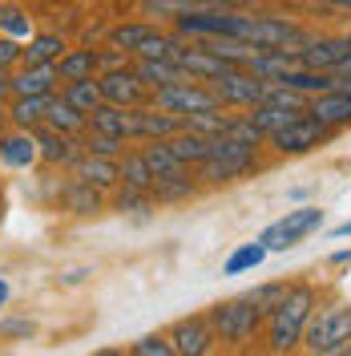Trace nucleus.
<instances>
[{"label":"nucleus","mask_w":351,"mask_h":356,"mask_svg":"<svg viewBox=\"0 0 351 356\" xmlns=\"http://www.w3.org/2000/svg\"><path fill=\"white\" fill-rule=\"evenodd\" d=\"M307 110L319 118V122H327V126H343L351 122V93L348 89H327V93H315L307 102Z\"/></svg>","instance_id":"obj_16"},{"label":"nucleus","mask_w":351,"mask_h":356,"mask_svg":"<svg viewBox=\"0 0 351 356\" xmlns=\"http://www.w3.org/2000/svg\"><path fill=\"white\" fill-rule=\"evenodd\" d=\"M230 4H246V0H182V8H230Z\"/></svg>","instance_id":"obj_38"},{"label":"nucleus","mask_w":351,"mask_h":356,"mask_svg":"<svg viewBox=\"0 0 351 356\" xmlns=\"http://www.w3.org/2000/svg\"><path fill=\"white\" fill-rule=\"evenodd\" d=\"M97 73H101V49H73V53H61V61H57L61 81H81V77H97Z\"/></svg>","instance_id":"obj_17"},{"label":"nucleus","mask_w":351,"mask_h":356,"mask_svg":"<svg viewBox=\"0 0 351 356\" xmlns=\"http://www.w3.org/2000/svg\"><path fill=\"white\" fill-rule=\"evenodd\" d=\"M283 291L286 284H266V288H255V291H246V300H255L259 308H263V316H271V308L283 300Z\"/></svg>","instance_id":"obj_36"},{"label":"nucleus","mask_w":351,"mask_h":356,"mask_svg":"<svg viewBox=\"0 0 351 356\" xmlns=\"http://www.w3.org/2000/svg\"><path fill=\"white\" fill-rule=\"evenodd\" d=\"M170 142V150H174L186 166H202L206 158H210V138L206 134H194V130H178L166 138Z\"/></svg>","instance_id":"obj_21"},{"label":"nucleus","mask_w":351,"mask_h":356,"mask_svg":"<svg viewBox=\"0 0 351 356\" xmlns=\"http://www.w3.org/2000/svg\"><path fill=\"white\" fill-rule=\"evenodd\" d=\"M133 356H170L174 353V340L170 336H142V340H133L130 344Z\"/></svg>","instance_id":"obj_34"},{"label":"nucleus","mask_w":351,"mask_h":356,"mask_svg":"<svg viewBox=\"0 0 351 356\" xmlns=\"http://www.w3.org/2000/svg\"><path fill=\"white\" fill-rule=\"evenodd\" d=\"M73 175L89 182V186H97V191H105L113 182H121V158H101V154H81L73 162Z\"/></svg>","instance_id":"obj_14"},{"label":"nucleus","mask_w":351,"mask_h":356,"mask_svg":"<svg viewBox=\"0 0 351 356\" xmlns=\"http://www.w3.org/2000/svg\"><path fill=\"white\" fill-rule=\"evenodd\" d=\"M0 29H4L8 37H28L33 24H28V13H24V8H12V4L0 0Z\"/></svg>","instance_id":"obj_33"},{"label":"nucleus","mask_w":351,"mask_h":356,"mask_svg":"<svg viewBox=\"0 0 351 356\" xmlns=\"http://www.w3.org/2000/svg\"><path fill=\"white\" fill-rule=\"evenodd\" d=\"M37 146H41V158L44 162H53V166H73L77 158L85 154L81 150V142L65 130H53V126H41L37 130Z\"/></svg>","instance_id":"obj_11"},{"label":"nucleus","mask_w":351,"mask_h":356,"mask_svg":"<svg viewBox=\"0 0 351 356\" xmlns=\"http://www.w3.org/2000/svg\"><path fill=\"white\" fill-rule=\"evenodd\" d=\"M17 61H24V49L17 44V37H0V69H12Z\"/></svg>","instance_id":"obj_37"},{"label":"nucleus","mask_w":351,"mask_h":356,"mask_svg":"<svg viewBox=\"0 0 351 356\" xmlns=\"http://www.w3.org/2000/svg\"><path fill=\"white\" fill-rule=\"evenodd\" d=\"M65 207L73 211V215H97L101 211V199H97V186H89V182H73L65 191Z\"/></svg>","instance_id":"obj_31"},{"label":"nucleus","mask_w":351,"mask_h":356,"mask_svg":"<svg viewBox=\"0 0 351 356\" xmlns=\"http://www.w3.org/2000/svg\"><path fill=\"white\" fill-rule=\"evenodd\" d=\"M4 118H8V113H4V106H0V138H4Z\"/></svg>","instance_id":"obj_43"},{"label":"nucleus","mask_w":351,"mask_h":356,"mask_svg":"<svg viewBox=\"0 0 351 356\" xmlns=\"http://www.w3.org/2000/svg\"><path fill=\"white\" fill-rule=\"evenodd\" d=\"M263 259H266V243L263 239H259V243H242L239 251L222 264V271H226V275H242V271H255Z\"/></svg>","instance_id":"obj_29"},{"label":"nucleus","mask_w":351,"mask_h":356,"mask_svg":"<svg viewBox=\"0 0 351 356\" xmlns=\"http://www.w3.org/2000/svg\"><path fill=\"white\" fill-rule=\"evenodd\" d=\"M89 130H105L117 138H137V106H97L89 113Z\"/></svg>","instance_id":"obj_12"},{"label":"nucleus","mask_w":351,"mask_h":356,"mask_svg":"<svg viewBox=\"0 0 351 356\" xmlns=\"http://www.w3.org/2000/svg\"><path fill=\"white\" fill-rule=\"evenodd\" d=\"M4 300H8V284L0 280V308H4Z\"/></svg>","instance_id":"obj_42"},{"label":"nucleus","mask_w":351,"mask_h":356,"mask_svg":"<svg viewBox=\"0 0 351 356\" xmlns=\"http://www.w3.org/2000/svg\"><path fill=\"white\" fill-rule=\"evenodd\" d=\"M303 344H307V353H348L351 348V304H339V308L311 316Z\"/></svg>","instance_id":"obj_4"},{"label":"nucleus","mask_w":351,"mask_h":356,"mask_svg":"<svg viewBox=\"0 0 351 356\" xmlns=\"http://www.w3.org/2000/svg\"><path fill=\"white\" fill-rule=\"evenodd\" d=\"M170 340H174V353H182V356H202V353H210L214 328H210V320H182V324H174Z\"/></svg>","instance_id":"obj_15"},{"label":"nucleus","mask_w":351,"mask_h":356,"mask_svg":"<svg viewBox=\"0 0 351 356\" xmlns=\"http://www.w3.org/2000/svg\"><path fill=\"white\" fill-rule=\"evenodd\" d=\"M311 308H315V291L307 284H295V288L283 291V300L271 308V348L275 353H291L303 340Z\"/></svg>","instance_id":"obj_1"},{"label":"nucleus","mask_w":351,"mask_h":356,"mask_svg":"<svg viewBox=\"0 0 351 356\" xmlns=\"http://www.w3.org/2000/svg\"><path fill=\"white\" fill-rule=\"evenodd\" d=\"M154 106L178 113V118H190V113H210V110H226L219 102V93L198 81H178V86H162L154 89Z\"/></svg>","instance_id":"obj_5"},{"label":"nucleus","mask_w":351,"mask_h":356,"mask_svg":"<svg viewBox=\"0 0 351 356\" xmlns=\"http://www.w3.org/2000/svg\"><path fill=\"white\" fill-rule=\"evenodd\" d=\"M206 320H210V328L214 336L222 340H230V344H246L250 336L259 332V324H263V308L255 304V300H226V304H214V308L206 312Z\"/></svg>","instance_id":"obj_3"},{"label":"nucleus","mask_w":351,"mask_h":356,"mask_svg":"<svg viewBox=\"0 0 351 356\" xmlns=\"http://www.w3.org/2000/svg\"><path fill=\"white\" fill-rule=\"evenodd\" d=\"M121 182L126 186H142V191L154 186V175H150L146 154H121Z\"/></svg>","instance_id":"obj_32"},{"label":"nucleus","mask_w":351,"mask_h":356,"mask_svg":"<svg viewBox=\"0 0 351 356\" xmlns=\"http://www.w3.org/2000/svg\"><path fill=\"white\" fill-rule=\"evenodd\" d=\"M81 150H85V154H101V158H121L126 154V138L105 134V130H89L85 138H81Z\"/></svg>","instance_id":"obj_30"},{"label":"nucleus","mask_w":351,"mask_h":356,"mask_svg":"<svg viewBox=\"0 0 351 356\" xmlns=\"http://www.w3.org/2000/svg\"><path fill=\"white\" fill-rule=\"evenodd\" d=\"M266 77H259V73H250V69H242V65H234V69H226L222 77H214L210 81V89L219 93V102L222 106H259L266 97Z\"/></svg>","instance_id":"obj_7"},{"label":"nucleus","mask_w":351,"mask_h":356,"mask_svg":"<svg viewBox=\"0 0 351 356\" xmlns=\"http://www.w3.org/2000/svg\"><path fill=\"white\" fill-rule=\"evenodd\" d=\"M331 4H339V8H351V0H331Z\"/></svg>","instance_id":"obj_44"},{"label":"nucleus","mask_w":351,"mask_h":356,"mask_svg":"<svg viewBox=\"0 0 351 356\" xmlns=\"http://www.w3.org/2000/svg\"><path fill=\"white\" fill-rule=\"evenodd\" d=\"M61 77H57V65H24L17 77H12V93L17 97H28V93H53Z\"/></svg>","instance_id":"obj_20"},{"label":"nucleus","mask_w":351,"mask_h":356,"mask_svg":"<svg viewBox=\"0 0 351 356\" xmlns=\"http://www.w3.org/2000/svg\"><path fill=\"white\" fill-rule=\"evenodd\" d=\"M0 332H4V336H28V332H33V324H28V320H4V324H0Z\"/></svg>","instance_id":"obj_39"},{"label":"nucleus","mask_w":351,"mask_h":356,"mask_svg":"<svg viewBox=\"0 0 351 356\" xmlns=\"http://www.w3.org/2000/svg\"><path fill=\"white\" fill-rule=\"evenodd\" d=\"M303 65L307 69H323V73H335L351 57V37H319V41H307L299 49Z\"/></svg>","instance_id":"obj_10"},{"label":"nucleus","mask_w":351,"mask_h":356,"mask_svg":"<svg viewBox=\"0 0 351 356\" xmlns=\"http://www.w3.org/2000/svg\"><path fill=\"white\" fill-rule=\"evenodd\" d=\"M299 113H307V110H291V106H279V102H259V106H250V113H246V118H250V122H255L266 138H271L275 130H283L286 122H295Z\"/></svg>","instance_id":"obj_23"},{"label":"nucleus","mask_w":351,"mask_h":356,"mask_svg":"<svg viewBox=\"0 0 351 356\" xmlns=\"http://www.w3.org/2000/svg\"><path fill=\"white\" fill-rule=\"evenodd\" d=\"M255 150L259 146L239 142L230 134H219V138H210V158L198 166V178H206V182H234V178H242L255 166Z\"/></svg>","instance_id":"obj_2"},{"label":"nucleus","mask_w":351,"mask_h":356,"mask_svg":"<svg viewBox=\"0 0 351 356\" xmlns=\"http://www.w3.org/2000/svg\"><path fill=\"white\" fill-rule=\"evenodd\" d=\"M137 77L146 81L150 89H162V86H178V81H198V77H190L186 69L178 65L174 57H137Z\"/></svg>","instance_id":"obj_13"},{"label":"nucleus","mask_w":351,"mask_h":356,"mask_svg":"<svg viewBox=\"0 0 351 356\" xmlns=\"http://www.w3.org/2000/svg\"><path fill=\"white\" fill-rule=\"evenodd\" d=\"M49 102H53V93H28V97H17L12 110H8V118H12L21 130H37V126H44Z\"/></svg>","instance_id":"obj_22"},{"label":"nucleus","mask_w":351,"mask_h":356,"mask_svg":"<svg viewBox=\"0 0 351 356\" xmlns=\"http://www.w3.org/2000/svg\"><path fill=\"white\" fill-rule=\"evenodd\" d=\"M97 86H101V97H105L110 106H142V102H146V89H150L137 77L133 65L105 69V73L97 77Z\"/></svg>","instance_id":"obj_9"},{"label":"nucleus","mask_w":351,"mask_h":356,"mask_svg":"<svg viewBox=\"0 0 351 356\" xmlns=\"http://www.w3.org/2000/svg\"><path fill=\"white\" fill-rule=\"evenodd\" d=\"M65 53V37L61 33H37L28 49H24V65H57Z\"/></svg>","instance_id":"obj_25"},{"label":"nucleus","mask_w":351,"mask_h":356,"mask_svg":"<svg viewBox=\"0 0 351 356\" xmlns=\"http://www.w3.org/2000/svg\"><path fill=\"white\" fill-rule=\"evenodd\" d=\"M150 195H154V202H178V199H190V195H194V178H186V170H182V175L154 178Z\"/></svg>","instance_id":"obj_28"},{"label":"nucleus","mask_w":351,"mask_h":356,"mask_svg":"<svg viewBox=\"0 0 351 356\" xmlns=\"http://www.w3.org/2000/svg\"><path fill=\"white\" fill-rule=\"evenodd\" d=\"M8 93H12V73H8V69H0V106L8 102Z\"/></svg>","instance_id":"obj_40"},{"label":"nucleus","mask_w":351,"mask_h":356,"mask_svg":"<svg viewBox=\"0 0 351 356\" xmlns=\"http://www.w3.org/2000/svg\"><path fill=\"white\" fill-rule=\"evenodd\" d=\"M351 235V219L348 222H339V227H335V239H348Z\"/></svg>","instance_id":"obj_41"},{"label":"nucleus","mask_w":351,"mask_h":356,"mask_svg":"<svg viewBox=\"0 0 351 356\" xmlns=\"http://www.w3.org/2000/svg\"><path fill=\"white\" fill-rule=\"evenodd\" d=\"M319 227H323V211L319 207H299V211H286L279 222H271L259 239L266 243V251H286V247L303 243L311 231H319Z\"/></svg>","instance_id":"obj_6"},{"label":"nucleus","mask_w":351,"mask_h":356,"mask_svg":"<svg viewBox=\"0 0 351 356\" xmlns=\"http://www.w3.org/2000/svg\"><path fill=\"white\" fill-rule=\"evenodd\" d=\"M44 126L65 130V134H81V130H89V113H81L73 102H65V97H53V102H49V113H44Z\"/></svg>","instance_id":"obj_24"},{"label":"nucleus","mask_w":351,"mask_h":356,"mask_svg":"<svg viewBox=\"0 0 351 356\" xmlns=\"http://www.w3.org/2000/svg\"><path fill=\"white\" fill-rule=\"evenodd\" d=\"M65 102H73L81 113H93L97 106H105V97H101V86H97V77H81V81H69L65 93H61Z\"/></svg>","instance_id":"obj_27"},{"label":"nucleus","mask_w":351,"mask_h":356,"mask_svg":"<svg viewBox=\"0 0 351 356\" xmlns=\"http://www.w3.org/2000/svg\"><path fill=\"white\" fill-rule=\"evenodd\" d=\"M0 158H4V166H33L37 158H41V146H37V134H4L0 138Z\"/></svg>","instance_id":"obj_19"},{"label":"nucleus","mask_w":351,"mask_h":356,"mask_svg":"<svg viewBox=\"0 0 351 356\" xmlns=\"http://www.w3.org/2000/svg\"><path fill=\"white\" fill-rule=\"evenodd\" d=\"M150 202H154L150 191H142V186H121V195H117V211H150Z\"/></svg>","instance_id":"obj_35"},{"label":"nucleus","mask_w":351,"mask_h":356,"mask_svg":"<svg viewBox=\"0 0 351 356\" xmlns=\"http://www.w3.org/2000/svg\"><path fill=\"white\" fill-rule=\"evenodd\" d=\"M186 126L178 113L162 110V106H154V110H146V106H137V138H170V134H178Z\"/></svg>","instance_id":"obj_18"},{"label":"nucleus","mask_w":351,"mask_h":356,"mask_svg":"<svg viewBox=\"0 0 351 356\" xmlns=\"http://www.w3.org/2000/svg\"><path fill=\"white\" fill-rule=\"evenodd\" d=\"M327 122H319L315 113H299L295 122H286L283 130L271 134V142L283 150V154H307V150H315V146H323L327 142Z\"/></svg>","instance_id":"obj_8"},{"label":"nucleus","mask_w":351,"mask_h":356,"mask_svg":"<svg viewBox=\"0 0 351 356\" xmlns=\"http://www.w3.org/2000/svg\"><path fill=\"white\" fill-rule=\"evenodd\" d=\"M142 154H146V162H150V175H154V178L182 175V170H186V162H182V158L170 150V142H166V138H154V142H150Z\"/></svg>","instance_id":"obj_26"}]
</instances>
